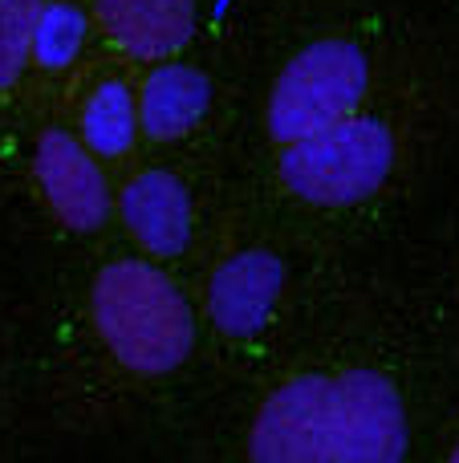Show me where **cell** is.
Wrapping results in <instances>:
<instances>
[{
    "instance_id": "6da1fadb",
    "label": "cell",
    "mask_w": 459,
    "mask_h": 463,
    "mask_svg": "<svg viewBox=\"0 0 459 463\" xmlns=\"http://www.w3.org/2000/svg\"><path fill=\"white\" fill-rule=\"evenodd\" d=\"M94 321L114 358L138 374L175 370L195 342V321L183 293L143 260H118L98 272Z\"/></svg>"
},
{
    "instance_id": "7a4b0ae2",
    "label": "cell",
    "mask_w": 459,
    "mask_h": 463,
    "mask_svg": "<svg viewBox=\"0 0 459 463\" xmlns=\"http://www.w3.org/2000/svg\"><path fill=\"white\" fill-rule=\"evenodd\" d=\"M395 167V138L379 118H346L330 130L289 143L281 179L293 195L322 208L362 203L387 184Z\"/></svg>"
},
{
    "instance_id": "3957f363",
    "label": "cell",
    "mask_w": 459,
    "mask_h": 463,
    "mask_svg": "<svg viewBox=\"0 0 459 463\" xmlns=\"http://www.w3.org/2000/svg\"><path fill=\"white\" fill-rule=\"evenodd\" d=\"M366 86H370V65L362 49L350 41H314L276 78L268 98V135L289 146L317 130L338 127L354 118Z\"/></svg>"
},
{
    "instance_id": "277c9868",
    "label": "cell",
    "mask_w": 459,
    "mask_h": 463,
    "mask_svg": "<svg viewBox=\"0 0 459 463\" xmlns=\"http://www.w3.org/2000/svg\"><path fill=\"white\" fill-rule=\"evenodd\" d=\"M407 415L374 370H346L330 386V463H403Z\"/></svg>"
},
{
    "instance_id": "5b68a950",
    "label": "cell",
    "mask_w": 459,
    "mask_h": 463,
    "mask_svg": "<svg viewBox=\"0 0 459 463\" xmlns=\"http://www.w3.org/2000/svg\"><path fill=\"white\" fill-rule=\"evenodd\" d=\"M330 378L285 383L252 427V463H330Z\"/></svg>"
},
{
    "instance_id": "8992f818",
    "label": "cell",
    "mask_w": 459,
    "mask_h": 463,
    "mask_svg": "<svg viewBox=\"0 0 459 463\" xmlns=\"http://www.w3.org/2000/svg\"><path fill=\"white\" fill-rule=\"evenodd\" d=\"M37 179L45 187L49 208L73 232H94L110 212L106 175L94 155L65 130H45L37 143Z\"/></svg>"
},
{
    "instance_id": "52a82bcc",
    "label": "cell",
    "mask_w": 459,
    "mask_h": 463,
    "mask_svg": "<svg viewBox=\"0 0 459 463\" xmlns=\"http://www.w3.org/2000/svg\"><path fill=\"white\" fill-rule=\"evenodd\" d=\"M285 285V264L273 252H240L228 264H220V272L211 277L208 309L224 334L248 337L257 329H265L268 313H273L276 297Z\"/></svg>"
},
{
    "instance_id": "ba28073f",
    "label": "cell",
    "mask_w": 459,
    "mask_h": 463,
    "mask_svg": "<svg viewBox=\"0 0 459 463\" xmlns=\"http://www.w3.org/2000/svg\"><path fill=\"white\" fill-rule=\"evenodd\" d=\"M122 220L146 252L175 256L192 240V195L167 171H143L122 192Z\"/></svg>"
},
{
    "instance_id": "9c48e42d",
    "label": "cell",
    "mask_w": 459,
    "mask_h": 463,
    "mask_svg": "<svg viewBox=\"0 0 459 463\" xmlns=\"http://www.w3.org/2000/svg\"><path fill=\"white\" fill-rule=\"evenodd\" d=\"M106 33L126 53L159 61L192 41L195 0H98Z\"/></svg>"
},
{
    "instance_id": "30bf717a",
    "label": "cell",
    "mask_w": 459,
    "mask_h": 463,
    "mask_svg": "<svg viewBox=\"0 0 459 463\" xmlns=\"http://www.w3.org/2000/svg\"><path fill=\"white\" fill-rule=\"evenodd\" d=\"M211 102V86L200 70L192 65L167 61L143 81V98H138V127L151 138L167 143V138H183L195 122L203 118Z\"/></svg>"
},
{
    "instance_id": "8fae6325",
    "label": "cell",
    "mask_w": 459,
    "mask_h": 463,
    "mask_svg": "<svg viewBox=\"0 0 459 463\" xmlns=\"http://www.w3.org/2000/svg\"><path fill=\"white\" fill-rule=\"evenodd\" d=\"M135 94L122 81H102L81 110V138H86L89 155H102V159L126 155L135 143Z\"/></svg>"
},
{
    "instance_id": "7c38bea8",
    "label": "cell",
    "mask_w": 459,
    "mask_h": 463,
    "mask_svg": "<svg viewBox=\"0 0 459 463\" xmlns=\"http://www.w3.org/2000/svg\"><path fill=\"white\" fill-rule=\"evenodd\" d=\"M81 41H86V16L70 0H45L37 13V29H33V57L45 70H61L78 57Z\"/></svg>"
},
{
    "instance_id": "4fadbf2b",
    "label": "cell",
    "mask_w": 459,
    "mask_h": 463,
    "mask_svg": "<svg viewBox=\"0 0 459 463\" xmlns=\"http://www.w3.org/2000/svg\"><path fill=\"white\" fill-rule=\"evenodd\" d=\"M45 0H0V90L21 78L33 57V29Z\"/></svg>"
},
{
    "instance_id": "5bb4252c",
    "label": "cell",
    "mask_w": 459,
    "mask_h": 463,
    "mask_svg": "<svg viewBox=\"0 0 459 463\" xmlns=\"http://www.w3.org/2000/svg\"><path fill=\"white\" fill-rule=\"evenodd\" d=\"M447 463H459V443H455V451H452V459H447Z\"/></svg>"
}]
</instances>
